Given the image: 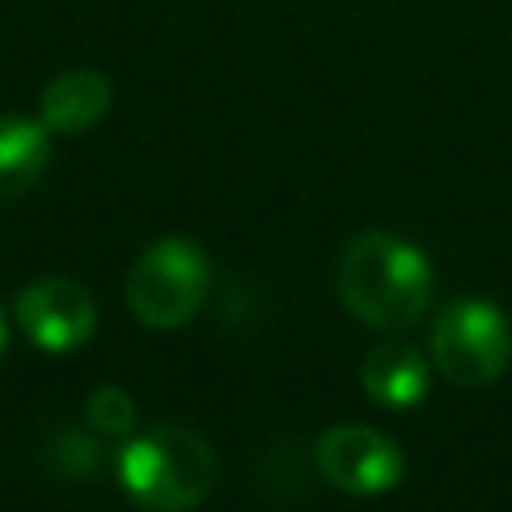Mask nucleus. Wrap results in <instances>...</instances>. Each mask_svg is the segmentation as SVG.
Segmentation results:
<instances>
[{
  "label": "nucleus",
  "mask_w": 512,
  "mask_h": 512,
  "mask_svg": "<svg viewBox=\"0 0 512 512\" xmlns=\"http://www.w3.org/2000/svg\"><path fill=\"white\" fill-rule=\"evenodd\" d=\"M436 272L404 236L392 232H364L356 236L336 268V296L344 312L376 332H404L412 328L432 304Z\"/></svg>",
  "instance_id": "obj_1"
},
{
  "label": "nucleus",
  "mask_w": 512,
  "mask_h": 512,
  "mask_svg": "<svg viewBox=\"0 0 512 512\" xmlns=\"http://www.w3.org/2000/svg\"><path fill=\"white\" fill-rule=\"evenodd\" d=\"M216 452L188 424H152L136 432L120 456L116 476L132 504L148 512H192L216 488Z\"/></svg>",
  "instance_id": "obj_2"
},
{
  "label": "nucleus",
  "mask_w": 512,
  "mask_h": 512,
  "mask_svg": "<svg viewBox=\"0 0 512 512\" xmlns=\"http://www.w3.org/2000/svg\"><path fill=\"white\" fill-rule=\"evenodd\" d=\"M208 284H212V272H208L204 248L184 236H164L132 260L124 300L144 328L168 332L188 324L200 312Z\"/></svg>",
  "instance_id": "obj_3"
},
{
  "label": "nucleus",
  "mask_w": 512,
  "mask_h": 512,
  "mask_svg": "<svg viewBox=\"0 0 512 512\" xmlns=\"http://www.w3.org/2000/svg\"><path fill=\"white\" fill-rule=\"evenodd\" d=\"M512 360L508 316L480 296H460L432 324V364L460 388L492 384Z\"/></svg>",
  "instance_id": "obj_4"
},
{
  "label": "nucleus",
  "mask_w": 512,
  "mask_h": 512,
  "mask_svg": "<svg viewBox=\"0 0 512 512\" xmlns=\"http://www.w3.org/2000/svg\"><path fill=\"white\" fill-rule=\"evenodd\" d=\"M320 476L348 496H384L404 476L400 448L368 424H336L316 440Z\"/></svg>",
  "instance_id": "obj_5"
},
{
  "label": "nucleus",
  "mask_w": 512,
  "mask_h": 512,
  "mask_svg": "<svg viewBox=\"0 0 512 512\" xmlns=\"http://www.w3.org/2000/svg\"><path fill=\"white\" fill-rule=\"evenodd\" d=\"M16 324L40 352H72L96 332V300L68 276H40L20 288Z\"/></svg>",
  "instance_id": "obj_6"
},
{
  "label": "nucleus",
  "mask_w": 512,
  "mask_h": 512,
  "mask_svg": "<svg viewBox=\"0 0 512 512\" xmlns=\"http://www.w3.org/2000/svg\"><path fill=\"white\" fill-rule=\"evenodd\" d=\"M112 108V84L96 68H68L40 92V124L60 136L96 128Z\"/></svg>",
  "instance_id": "obj_7"
},
{
  "label": "nucleus",
  "mask_w": 512,
  "mask_h": 512,
  "mask_svg": "<svg viewBox=\"0 0 512 512\" xmlns=\"http://www.w3.org/2000/svg\"><path fill=\"white\" fill-rule=\"evenodd\" d=\"M360 384L380 408H416L428 396V360L404 340H384L364 356Z\"/></svg>",
  "instance_id": "obj_8"
},
{
  "label": "nucleus",
  "mask_w": 512,
  "mask_h": 512,
  "mask_svg": "<svg viewBox=\"0 0 512 512\" xmlns=\"http://www.w3.org/2000/svg\"><path fill=\"white\" fill-rule=\"evenodd\" d=\"M52 156L48 128L28 116H0V200L28 192Z\"/></svg>",
  "instance_id": "obj_9"
},
{
  "label": "nucleus",
  "mask_w": 512,
  "mask_h": 512,
  "mask_svg": "<svg viewBox=\"0 0 512 512\" xmlns=\"http://www.w3.org/2000/svg\"><path fill=\"white\" fill-rule=\"evenodd\" d=\"M44 460L64 480H88L100 468V444L80 428H56L44 444Z\"/></svg>",
  "instance_id": "obj_10"
},
{
  "label": "nucleus",
  "mask_w": 512,
  "mask_h": 512,
  "mask_svg": "<svg viewBox=\"0 0 512 512\" xmlns=\"http://www.w3.org/2000/svg\"><path fill=\"white\" fill-rule=\"evenodd\" d=\"M84 416H88V424H92L96 432H104V436H128L132 424H136V404H132V396H128L124 388L104 384V388H96V392L88 396Z\"/></svg>",
  "instance_id": "obj_11"
},
{
  "label": "nucleus",
  "mask_w": 512,
  "mask_h": 512,
  "mask_svg": "<svg viewBox=\"0 0 512 512\" xmlns=\"http://www.w3.org/2000/svg\"><path fill=\"white\" fill-rule=\"evenodd\" d=\"M4 344H8V320H4V312H0V352H4Z\"/></svg>",
  "instance_id": "obj_12"
}]
</instances>
